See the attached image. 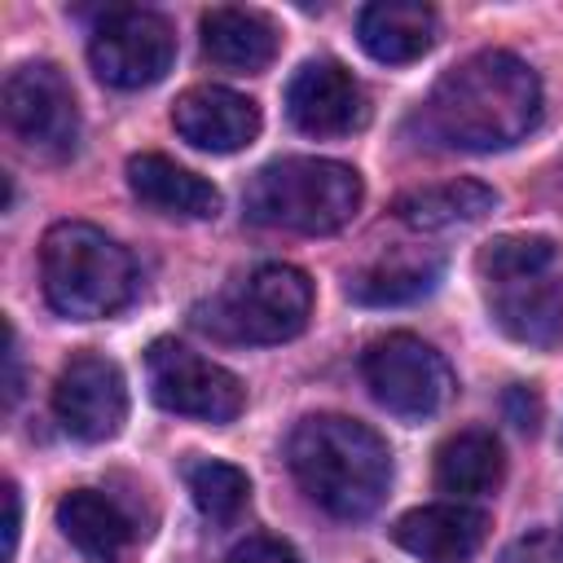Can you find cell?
<instances>
[{
    "mask_svg": "<svg viewBox=\"0 0 563 563\" xmlns=\"http://www.w3.org/2000/svg\"><path fill=\"white\" fill-rule=\"evenodd\" d=\"M189 497L211 523H233L251 501V479H246V471L207 457V462L189 466Z\"/></svg>",
    "mask_w": 563,
    "mask_h": 563,
    "instance_id": "7402d4cb",
    "label": "cell"
},
{
    "mask_svg": "<svg viewBox=\"0 0 563 563\" xmlns=\"http://www.w3.org/2000/svg\"><path fill=\"white\" fill-rule=\"evenodd\" d=\"M18 523H22V506H18V488L4 484V563L18 550Z\"/></svg>",
    "mask_w": 563,
    "mask_h": 563,
    "instance_id": "484cf974",
    "label": "cell"
},
{
    "mask_svg": "<svg viewBox=\"0 0 563 563\" xmlns=\"http://www.w3.org/2000/svg\"><path fill=\"white\" fill-rule=\"evenodd\" d=\"M172 123L180 141L207 154H238L260 136V106L224 84H198L176 97Z\"/></svg>",
    "mask_w": 563,
    "mask_h": 563,
    "instance_id": "4fadbf2b",
    "label": "cell"
},
{
    "mask_svg": "<svg viewBox=\"0 0 563 563\" xmlns=\"http://www.w3.org/2000/svg\"><path fill=\"white\" fill-rule=\"evenodd\" d=\"M128 189L158 216L176 220H216L220 189L198 172L172 163L167 154H132L128 158Z\"/></svg>",
    "mask_w": 563,
    "mask_h": 563,
    "instance_id": "9a60e30c",
    "label": "cell"
},
{
    "mask_svg": "<svg viewBox=\"0 0 563 563\" xmlns=\"http://www.w3.org/2000/svg\"><path fill=\"white\" fill-rule=\"evenodd\" d=\"M501 479H506V449L484 427H466V431L449 435L435 453V484L444 493H453L457 501L488 497V493H497Z\"/></svg>",
    "mask_w": 563,
    "mask_h": 563,
    "instance_id": "d6986e66",
    "label": "cell"
},
{
    "mask_svg": "<svg viewBox=\"0 0 563 563\" xmlns=\"http://www.w3.org/2000/svg\"><path fill=\"white\" fill-rule=\"evenodd\" d=\"M277 48H282V35H277L273 18H264L255 9L220 4V9L202 13V53L224 70L255 75L277 57Z\"/></svg>",
    "mask_w": 563,
    "mask_h": 563,
    "instance_id": "ac0fdd59",
    "label": "cell"
},
{
    "mask_svg": "<svg viewBox=\"0 0 563 563\" xmlns=\"http://www.w3.org/2000/svg\"><path fill=\"white\" fill-rule=\"evenodd\" d=\"M435 277H440V260L391 251V255L374 260L369 268H361L347 282V295L356 303H369V308H391V303H409V299L431 295L435 290Z\"/></svg>",
    "mask_w": 563,
    "mask_h": 563,
    "instance_id": "44dd1931",
    "label": "cell"
},
{
    "mask_svg": "<svg viewBox=\"0 0 563 563\" xmlns=\"http://www.w3.org/2000/svg\"><path fill=\"white\" fill-rule=\"evenodd\" d=\"M57 528L92 563H123L128 550L136 545V528H132L128 510L97 488L66 493L57 501Z\"/></svg>",
    "mask_w": 563,
    "mask_h": 563,
    "instance_id": "e0dca14e",
    "label": "cell"
},
{
    "mask_svg": "<svg viewBox=\"0 0 563 563\" xmlns=\"http://www.w3.org/2000/svg\"><path fill=\"white\" fill-rule=\"evenodd\" d=\"M440 35L435 9L418 0H374L356 13V40L361 48L383 66H405L431 53Z\"/></svg>",
    "mask_w": 563,
    "mask_h": 563,
    "instance_id": "2e32d148",
    "label": "cell"
},
{
    "mask_svg": "<svg viewBox=\"0 0 563 563\" xmlns=\"http://www.w3.org/2000/svg\"><path fill=\"white\" fill-rule=\"evenodd\" d=\"M497 207V194L484 180H444V185H422L396 198V220L418 229V233H435V229H453V224H475Z\"/></svg>",
    "mask_w": 563,
    "mask_h": 563,
    "instance_id": "ffe728a7",
    "label": "cell"
},
{
    "mask_svg": "<svg viewBox=\"0 0 563 563\" xmlns=\"http://www.w3.org/2000/svg\"><path fill=\"white\" fill-rule=\"evenodd\" d=\"M40 282L53 312L70 321H97L132 303L136 264L97 224L57 220L40 242Z\"/></svg>",
    "mask_w": 563,
    "mask_h": 563,
    "instance_id": "277c9868",
    "label": "cell"
},
{
    "mask_svg": "<svg viewBox=\"0 0 563 563\" xmlns=\"http://www.w3.org/2000/svg\"><path fill=\"white\" fill-rule=\"evenodd\" d=\"M361 378H365L369 396H374L387 413H396V418H405V422L435 418V413L449 405L453 387H457L449 361H444L427 339L405 334V330L383 334V339H374V343L365 347V356H361Z\"/></svg>",
    "mask_w": 563,
    "mask_h": 563,
    "instance_id": "52a82bcc",
    "label": "cell"
},
{
    "mask_svg": "<svg viewBox=\"0 0 563 563\" xmlns=\"http://www.w3.org/2000/svg\"><path fill=\"white\" fill-rule=\"evenodd\" d=\"M295 484L334 519H369L391 484V453L383 435L347 413H308L286 440Z\"/></svg>",
    "mask_w": 563,
    "mask_h": 563,
    "instance_id": "7a4b0ae2",
    "label": "cell"
},
{
    "mask_svg": "<svg viewBox=\"0 0 563 563\" xmlns=\"http://www.w3.org/2000/svg\"><path fill=\"white\" fill-rule=\"evenodd\" d=\"M479 277L493 321L528 347L563 339V260L541 233H506L479 251Z\"/></svg>",
    "mask_w": 563,
    "mask_h": 563,
    "instance_id": "3957f363",
    "label": "cell"
},
{
    "mask_svg": "<svg viewBox=\"0 0 563 563\" xmlns=\"http://www.w3.org/2000/svg\"><path fill=\"white\" fill-rule=\"evenodd\" d=\"M286 114L308 136H352L369 119L365 88L339 62H303L286 84Z\"/></svg>",
    "mask_w": 563,
    "mask_h": 563,
    "instance_id": "7c38bea8",
    "label": "cell"
},
{
    "mask_svg": "<svg viewBox=\"0 0 563 563\" xmlns=\"http://www.w3.org/2000/svg\"><path fill=\"white\" fill-rule=\"evenodd\" d=\"M53 409L57 422L84 440V444H101L114 440L123 418H128V383L123 369L101 356V352H79L62 365L57 387H53Z\"/></svg>",
    "mask_w": 563,
    "mask_h": 563,
    "instance_id": "8fae6325",
    "label": "cell"
},
{
    "mask_svg": "<svg viewBox=\"0 0 563 563\" xmlns=\"http://www.w3.org/2000/svg\"><path fill=\"white\" fill-rule=\"evenodd\" d=\"M194 325L220 343H286L312 317V282L295 264H260L194 312Z\"/></svg>",
    "mask_w": 563,
    "mask_h": 563,
    "instance_id": "8992f818",
    "label": "cell"
},
{
    "mask_svg": "<svg viewBox=\"0 0 563 563\" xmlns=\"http://www.w3.org/2000/svg\"><path fill=\"white\" fill-rule=\"evenodd\" d=\"M501 563H563V537H550V532H532V537H519Z\"/></svg>",
    "mask_w": 563,
    "mask_h": 563,
    "instance_id": "d4e9b609",
    "label": "cell"
},
{
    "mask_svg": "<svg viewBox=\"0 0 563 563\" xmlns=\"http://www.w3.org/2000/svg\"><path fill=\"white\" fill-rule=\"evenodd\" d=\"M145 378L154 405L198 422H233L246 405V387L224 365L198 356L176 339H154L145 352Z\"/></svg>",
    "mask_w": 563,
    "mask_h": 563,
    "instance_id": "ba28073f",
    "label": "cell"
},
{
    "mask_svg": "<svg viewBox=\"0 0 563 563\" xmlns=\"http://www.w3.org/2000/svg\"><path fill=\"white\" fill-rule=\"evenodd\" d=\"M391 541L422 563H471L488 541V515L466 501L418 506L391 523Z\"/></svg>",
    "mask_w": 563,
    "mask_h": 563,
    "instance_id": "5bb4252c",
    "label": "cell"
},
{
    "mask_svg": "<svg viewBox=\"0 0 563 563\" xmlns=\"http://www.w3.org/2000/svg\"><path fill=\"white\" fill-rule=\"evenodd\" d=\"M501 409H506V422H510L515 431H523V435H537V431H541V413H545V405H541L537 387H528V383L506 387Z\"/></svg>",
    "mask_w": 563,
    "mask_h": 563,
    "instance_id": "603a6c76",
    "label": "cell"
},
{
    "mask_svg": "<svg viewBox=\"0 0 563 563\" xmlns=\"http://www.w3.org/2000/svg\"><path fill=\"white\" fill-rule=\"evenodd\" d=\"M541 119V79L537 70L506 53L484 48L431 88V97L418 110V128L427 141L444 150L488 154L523 141Z\"/></svg>",
    "mask_w": 563,
    "mask_h": 563,
    "instance_id": "6da1fadb",
    "label": "cell"
},
{
    "mask_svg": "<svg viewBox=\"0 0 563 563\" xmlns=\"http://www.w3.org/2000/svg\"><path fill=\"white\" fill-rule=\"evenodd\" d=\"M365 185L356 167L334 158H277L260 167L242 194L246 220L290 233H339L361 211Z\"/></svg>",
    "mask_w": 563,
    "mask_h": 563,
    "instance_id": "5b68a950",
    "label": "cell"
},
{
    "mask_svg": "<svg viewBox=\"0 0 563 563\" xmlns=\"http://www.w3.org/2000/svg\"><path fill=\"white\" fill-rule=\"evenodd\" d=\"M4 123L40 158H70L79 145V110L53 62H22L4 79Z\"/></svg>",
    "mask_w": 563,
    "mask_h": 563,
    "instance_id": "9c48e42d",
    "label": "cell"
},
{
    "mask_svg": "<svg viewBox=\"0 0 563 563\" xmlns=\"http://www.w3.org/2000/svg\"><path fill=\"white\" fill-rule=\"evenodd\" d=\"M224 563H299V554L282 537H246L229 550Z\"/></svg>",
    "mask_w": 563,
    "mask_h": 563,
    "instance_id": "cb8c5ba5",
    "label": "cell"
},
{
    "mask_svg": "<svg viewBox=\"0 0 563 563\" xmlns=\"http://www.w3.org/2000/svg\"><path fill=\"white\" fill-rule=\"evenodd\" d=\"M172 57H176L172 22L154 9H110L88 40V62L97 79L123 92L158 84L172 70Z\"/></svg>",
    "mask_w": 563,
    "mask_h": 563,
    "instance_id": "30bf717a",
    "label": "cell"
}]
</instances>
